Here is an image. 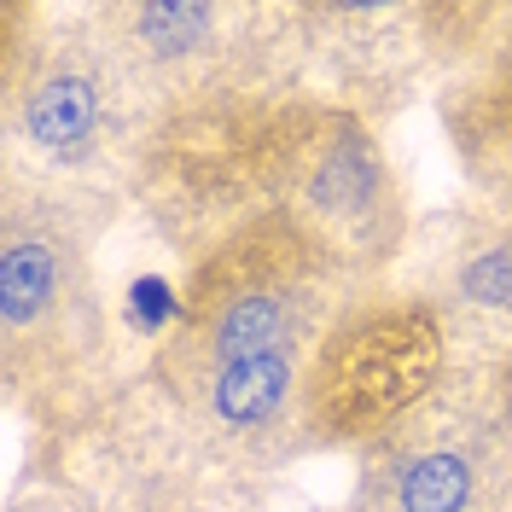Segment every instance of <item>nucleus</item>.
Here are the masks:
<instances>
[{"label":"nucleus","mask_w":512,"mask_h":512,"mask_svg":"<svg viewBox=\"0 0 512 512\" xmlns=\"http://www.w3.org/2000/svg\"><path fill=\"white\" fill-rule=\"evenodd\" d=\"M443 379V320L431 303H367L326 326L303 373V425L320 443L396 431Z\"/></svg>","instance_id":"1"},{"label":"nucleus","mask_w":512,"mask_h":512,"mask_svg":"<svg viewBox=\"0 0 512 512\" xmlns=\"http://www.w3.org/2000/svg\"><path fill=\"white\" fill-rule=\"evenodd\" d=\"M94 280L82 268V239L59 210L41 198L24 204L6 198V233H0V332L12 367H53L64 350L94 338Z\"/></svg>","instance_id":"2"},{"label":"nucleus","mask_w":512,"mask_h":512,"mask_svg":"<svg viewBox=\"0 0 512 512\" xmlns=\"http://www.w3.org/2000/svg\"><path fill=\"white\" fill-rule=\"evenodd\" d=\"M12 82V123L35 152L59 163H88L105 140V105H111V76L99 70L94 53L59 47L35 70H6Z\"/></svg>","instance_id":"3"},{"label":"nucleus","mask_w":512,"mask_h":512,"mask_svg":"<svg viewBox=\"0 0 512 512\" xmlns=\"http://www.w3.org/2000/svg\"><path fill=\"white\" fill-rule=\"evenodd\" d=\"M198 402L204 414L222 425L227 437L239 431H262L286 414L291 384H297V361L274 355V361H239V367H216V373H198Z\"/></svg>","instance_id":"4"},{"label":"nucleus","mask_w":512,"mask_h":512,"mask_svg":"<svg viewBox=\"0 0 512 512\" xmlns=\"http://www.w3.org/2000/svg\"><path fill=\"white\" fill-rule=\"evenodd\" d=\"M448 128H454L460 163L478 175L483 187L512 198V70L478 82L472 94L448 111Z\"/></svg>","instance_id":"5"},{"label":"nucleus","mask_w":512,"mask_h":512,"mask_svg":"<svg viewBox=\"0 0 512 512\" xmlns=\"http://www.w3.org/2000/svg\"><path fill=\"white\" fill-rule=\"evenodd\" d=\"M478 507V460L460 443L408 448L390 466V512H472Z\"/></svg>","instance_id":"6"},{"label":"nucleus","mask_w":512,"mask_h":512,"mask_svg":"<svg viewBox=\"0 0 512 512\" xmlns=\"http://www.w3.org/2000/svg\"><path fill=\"white\" fill-rule=\"evenodd\" d=\"M454 291H460V303H472L483 315H512V233L466 256L454 274Z\"/></svg>","instance_id":"7"},{"label":"nucleus","mask_w":512,"mask_h":512,"mask_svg":"<svg viewBox=\"0 0 512 512\" xmlns=\"http://www.w3.org/2000/svg\"><path fill=\"white\" fill-rule=\"evenodd\" d=\"M181 315H187V297H175V286L163 274H134L128 280V320L140 332H163V326H175Z\"/></svg>","instance_id":"8"}]
</instances>
